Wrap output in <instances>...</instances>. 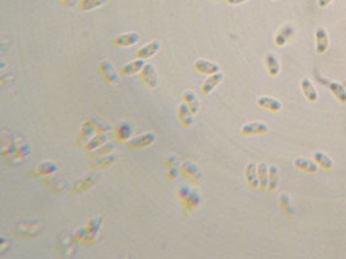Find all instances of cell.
Here are the masks:
<instances>
[{
    "mask_svg": "<svg viewBox=\"0 0 346 259\" xmlns=\"http://www.w3.org/2000/svg\"><path fill=\"white\" fill-rule=\"evenodd\" d=\"M102 222H103V219H102V216H94V218L90 219L89 221H87L86 226H87V235L86 237H85L84 240L81 241L82 244H90V243H95L96 242V240L98 239V234H99V230H101L102 227Z\"/></svg>",
    "mask_w": 346,
    "mask_h": 259,
    "instance_id": "5",
    "label": "cell"
},
{
    "mask_svg": "<svg viewBox=\"0 0 346 259\" xmlns=\"http://www.w3.org/2000/svg\"><path fill=\"white\" fill-rule=\"evenodd\" d=\"M201 204V194L196 188H192L191 193H189L188 197L182 202V205H183V213L184 216H188L189 214L193 210H196V209L200 206Z\"/></svg>",
    "mask_w": 346,
    "mask_h": 259,
    "instance_id": "7",
    "label": "cell"
},
{
    "mask_svg": "<svg viewBox=\"0 0 346 259\" xmlns=\"http://www.w3.org/2000/svg\"><path fill=\"white\" fill-rule=\"evenodd\" d=\"M264 63L270 76H278L279 73H280V64H279L278 58L272 53H268L267 56H265Z\"/></svg>",
    "mask_w": 346,
    "mask_h": 259,
    "instance_id": "29",
    "label": "cell"
},
{
    "mask_svg": "<svg viewBox=\"0 0 346 259\" xmlns=\"http://www.w3.org/2000/svg\"><path fill=\"white\" fill-rule=\"evenodd\" d=\"M225 79V74L222 72L215 73V74L209 75V77L204 81L203 86H201V93L203 95H209L216 89L219 84H221Z\"/></svg>",
    "mask_w": 346,
    "mask_h": 259,
    "instance_id": "11",
    "label": "cell"
},
{
    "mask_svg": "<svg viewBox=\"0 0 346 259\" xmlns=\"http://www.w3.org/2000/svg\"><path fill=\"white\" fill-rule=\"evenodd\" d=\"M194 68L198 73L204 75H212L220 72V65L214 62H209L205 59H198L194 63Z\"/></svg>",
    "mask_w": 346,
    "mask_h": 259,
    "instance_id": "15",
    "label": "cell"
},
{
    "mask_svg": "<svg viewBox=\"0 0 346 259\" xmlns=\"http://www.w3.org/2000/svg\"><path fill=\"white\" fill-rule=\"evenodd\" d=\"M145 64V59H139V58H137L136 60H133V62L125 64L124 67L120 69V75H123V76H132V75L137 74V73L141 72V69H143Z\"/></svg>",
    "mask_w": 346,
    "mask_h": 259,
    "instance_id": "24",
    "label": "cell"
},
{
    "mask_svg": "<svg viewBox=\"0 0 346 259\" xmlns=\"http://www.w3.org/2000/svg\"><path fill=\"white\" fill-rule=\"evenodd\" d=\"M90 121L92 122V124L95 126V129H96V133H105V131H110L111 127L108 126L107 123H105L101 119L96 118V117H87Z\"/></svg>",
    "mask_w": 346,
    "mask_h": 259,
    "instance_id": "36",
    "label": "cell"
},
{
    "mask_svg": "<svg viewBox=\"0 0 346 259\" xmlns=\"http://www.w3.org/2000/svg\"><path fill=\"white\" fill-rule=\"evenodd\" d=\"M258 178H259V188L263 192H265L268 189V183H269V168L264 162L258 165Z\"/></svg>",
    "mask_w": 346,
    "mask_h": 259,
    "instance_id": "30",
    "label": "cell"
},
{
    "mask_svg": "<svg viewBox=\"0 0 346 259\" xmlns=\"http://www.w3.org/2000/svg\"><path fill=\"white\" fill-rule=\"evenodd\" d=\"M269 131V127L264 122H250L241 128V134L245 136L263 135Z\"/></svg>",
    "mask_w": 346,
    "mask_h": 259,
    "instance_id": "8",
    "label": "cell"
},
{
    "mask_svg": "<svg viewBox=\"0 0 346 259\" xmlns=\"http://www.w3.org/2000/svg\"><path fill=\"white\" fill-rule=\"evenodd\" d=\"M87 232H89V231H87V226H86V225L81 226V227H79V228H77V231H75L74 239L77 240V241L81 242L82 240H84L85 237H86Z\"/></svg>",
    "mask_w": 346,
    "mask_h": 259,
    "instance_id": "37",
    "label": "cell"
},
{
    "mask_svg": "<svg viewBox=\"0 0 346 259\" xmlns=\"http://www.w3.org/2000/svg\"><path fill=\"white\" fill-rule=\"evenodd\" d=\"M257 105L260 108H263V110L271 111V112H279L283 108V103L274 97H270V96H262V97H259L257 101Z\"/></svg>",
    "mask_w": 346,
    "mask_h": 259,
    "instance_id": "21",
    "label": "cell"
},
{
    "mask_svg": "<svg viewBox=\"0 0 346 259\" xmlns=\"http://www.w3.org/2000/svg\"><path fill=\"white\" fill-rule=\"evenodd\" d=\"M293 164H295L296 168L302 172H306V173H316L318 171V165L316 162L310 161V160L298 157V159L295 160Z\"/></svg>",
    "mask_w": 346,
    "mask_h": 259,
    "instance_id": "28",
    "label": "cell"
},
{
    "mask_svg": "<svg viewBox=\"0 0 346 259\" xmlns=\"http://www.w3.org/2000/svg\"><path fill=\"white\" fill-rule=\"evenodd\" d=\"M140 41V35L137 32H128L113 38V44L117 47H132Z\"/></svg>",
    "mask_w": 346,
    "mask_h": 259,
    "instance_id": "13",
    "label": "cell"
},
{
    "mask_svg": "<svg viewBox=\"0 0 346 259\" xmlns=\"http://www.w3.org/2000/svg\"><path fill=\"white\" fill-rule=\"evenodd\" d=\"M182 98H183V102L188 106L191 112L195 116L196 113L199 112V108H200V102L196 97V93L193 90H186L182 95Z\"/></svg>",
    "mask_w": 346,
    "mask_h": 259,
    "instance_id": "25",
    "label": "cell"
},
{
    "mask_svg": "<svg viewBox=\"0 0 346 259\" xmlns=\"http://www.w3.org/2000/svg\"><path fill=\"white\" fill-rule=\"evenodd\" d=\"M318 81L321 82L322 85H326L327 88L331 91V93H333L341 103H346V89L344 88L340 82L329 81V80L323 79V77H318Z\"/></svg>",
    "mask_w": 346,
    "mask_h": 259,
    "instance_id": "10",
    "label": "cell"
},
{
    "mask_svg": "<svg viewBox=\"0 0 346 259\" xmlns=\"http://www.w3.org/2000/svg\"><path fill=\"white\" fill-rule=\"evenodd\" d=\"M133 134V128L130 124L128 123H122L119 126L115 127V135L118 140L120 141H128L130 139Z\"/></svg>",
    "mask_w": 346,
    "mask_h": 259,
    "instance_id": "32",
    "label": "cell"
},
{
    "mask_svg": "<svg viewBox=\"0 0 346 259\" xmlns=\"http://www.w3.org/2000/svg\"><path fill=\"white\" fill-rule=\"evenodd\" d=\"M96 133V129H95V126L92 124V122L90 121L89 118H86L84 121V123L80 127L79 131H77V147H82V145H86L90 141V139L95 135Z\"/></svg>",
    "mask_w": 346,
    "mask_h": 259,
    "instance_id": "6",
    "label": "cell"
},
{
    "mask_svg": "<svg viewBox=\"0 0 346 259\" xmlns=\"http://www.w3.org/2000/svg\"><path fill=\"white\" fill-rule=\"evenodd\" d=\"M165 168H166V176H167L168 181H176L178 177L179 172H181V165H179L178 160L174 155H170L165 159Z\"/></svg>",
    "mask_w": 346,
    "mask_h": 259,
    "instance_id": "9",
    "label": "cell"
},
{
    "mask_svg": "<svg viewBox=\"0 0 346 259\" xmlns=\"http://www.w3.org/2000/svg\"><path fill=\"white\" fill-rule=\"evenodd\" d=\"M96 183V176L91 175V176H85L84 178H81L80 181H77L72 188V194H80V193H85L86 190H89L92 185Z\"/></svg>",
    "mask_w": 346,
    "mask_h": 259,
    "instance_id": "19",
    "label": "cell"
},
{
    "mask_svg": "<svg viewBox=\"0 0 346 259\" xmlns=\"http://www.w3.org/2000/svg\"><path fill=\"white\" fill-rule=\"evenodd\" d=\"M293 34H295V27H293V25L286 23V25H284L283 27L280 28V31L275 36V44L278 47L285 46L286 42L293 36Z\"/></svg>",
    "mask_w": 346,
    "mask_h": 259,
    "instance_id": "18",
    "label": "cell"
},
{
    "mask_svg": "<svg viewBox=\"0 0 346 259\" xmlns=\"http://www.w3.org/2000/svg\"><path fill=\"white\" fill-rule=\"evenodd\" d=\"M115 141L110 140L107 141V143L103 144V145H101L99 148H97V149L87 152V156H89L90 159H98V157H103L112 154V152L115 151Z\"/></svg>",
    "mask_w": 346,
    "mask_h": 259,
    "instance_id": "22",
    "label": "cell"
},
{
    "mask_svg": "<svg viewBox=\"0 0 346 259\" xmlns=\"http://www.w3.org/2000/svg\"><path fill=\"white\" fill-rule=\"evenodd\" d=\"M333 0H318V6L319 8H327Z\"/></svg>",
    "mask_w": 346,
    "mask_h": 259,
    "instance_id": "41",
    "label": "cell"
},
{
    "mask_svg": "<svg viewBox=\"0 0 346 259\" xmlns=\"http://www.w3.org/2000/svg\"><path fill=\"white\" fill-rule=\"evenodd\" d=\"M279 185V169L276 166L269 167V183H268V190L270 193L275 192Z\"/></svg>",
    "mask_w": 346,
    "mask_h": 259,
    "instance_id": "35",
    "label": "cell"
},
{
    "mask_svg": "<svg viewBox=\"0 0 346 259\" xmlns=\"http://www.w3.org/2000/svg\"><path fill=\"white\" fill-rule=\"evenodd\" d=\"M246 182L252 190H257L259 187V178H258V166L254 162H250L246 166Z\"/></svg>",
    "mask_w": 346,
    "mask_h": 259,
    "instance_id": "14",
    "label": "cell"
},
{
    "mask_svg": "<svg viewBox=\"0 0 346 259\" xmlns=\"http://www.w3.org/2000/svg\"><path fill=\"white\" fill-rule=\"evenodd\" d=\"M247 0H227V3L230 4V5H239V4H243L246 3Z\"/></svg>",
    "mask_w": 346,
    "mask_h": 259,
    "instance_id": "42",
    "label": "cell"
},
{
    "mask_svg": "<svg viewBox=\"0 0 346 259\" xmlns=\"http://www.w3.org/2000/svg\"><path fill=\"white\" fill-rule=\"evenodd\" d=\"M98 74L102 80L108 85H115L119 81V75L115 72L112 62L108 59H103L98 63Z\"/></svg>",
    "mask_w": 346,
    "mask_h": 259,
    "instance_id": "3",
    "label": "cell"
},
{
    "mask_svg": "<svg viewBox=\"0 0 346 259\" xmlns=\"http://www.w3.org/2000/svg\"><path fill=\"white\" fill-rule=\"evenodd\" d=\"M181 173L186 176L188 180H191L194 185H199L203 181L204 173L199 165H196L191 160H184L181 164Z\"/></svg>",
    "mask_w": 346,
    "mask_h": 259,
    "instance_id": "2",
    "label": "cell"
},
{
    "mask_svg": "<svg viewBox=\"0 0 346 259\" xmlns=\"http://www.w3.org/2000/svg\"><path fill=\"white\" fill-rule=\"evenodd\" d=\"M177 114H178L179 123H181L184 128H191L194 124V114L191 112L188 106L184 102L178 106V112H177Z\"/></svg>",
    "mask_w": 346,
    "mask_h": 259,
    "instance_id": "20",
    "label": "cell"
},
{
    "mask_svg": "<svg viewBox=\"0 0 346 259\" xmlns=\"http://www.w3.org/2000/svg\"><path fill=\"white\" fill-rule=\"evenodd\" d=\"M118 155L112 152V154L107 155V156L98 157V159H92L90 162V168L91 169H107L112 167L113 165L117 162Z\"/></svg>",
    "mask_w": 346,
    "mask_h": 259,
    "instance_id": "12",
    "label": "cell"
},
{
    "mask_svg": "<svg viewBox=\"0 0 346 259\" xmlns=\"http://www.w3.org/2000/svg\"><path fill=\"white\" fill-rule=\"evenodd\" d=\"M301 89L303 91V95L307 98L309 102H317L318 100V93H317L316 89H314L313 84L307 77H303L302 81H301Z\"/></svg>",
    "mask_w": 346,
    "mask_h": 259,
    "instance_id": "27",
    "label": "cell"
},
{
    "mask_svg": "<svg viewBox=\"0 0 346 259\" xmlns=\"http://www.w3.org/2000/svg\"><path fill=\"white\" fill-rule=\"evenodd\" d=\"M111 138H112V134H111L110 131H105V133L95 134V135L92 136L91 139H90L89 143H87L86 145H85V150H86L87 152L92 151V150L97 149V148H99L101 145H103L105 143L110 141Z\"/></svg>",
    "mask_w": 346,
    "mask_h": 259,
    "instance_id": "16",
    "label": "cell"
},
{
    "mask_svg": "<svg viewBox=\"0 0 346 259\" xmlns=\"http://www.w3.org/2000/svg\"><path fill=\"white\" fill-rule=\"evenodd\" d=\"M161 48V43L158 41H153L150 43L145 44L144 47H141L139 51L136 52V58L139 59H149L151 56H154L155 54L158 53Z\"/></svg>",
    "mask_w": 346,
    "mask_h": 259,
    "instance_id": "17",
    "label": "cell"
},
{
    "mask_svg": "<svg viewBox=\"0 0 346 259\" xmlns=\"http://www.w3.org/2000/svg\"><path fill=\"white\" fill-rule=\"evenodd\" d=\"M107 3V0H80L79 3V10L80 11H91L94 9L101 8Z\"/></svg>",
    "mask_w": 346,
    "mask_h": 259,
    "instance_id": "34",
    "label": "cell"
},
{
    "mask_svg": "<svg viewBox=\"0 0 346 259\" xmlns=\"http://www.w3.org/2000/svg\"><path fill=\"white\" fill-rule=\"evenodd\" d=\"M316 39H317V53L323 54L326 53L327 49L329 47V37L327 30H324L323 27H318L316 31Z\"/></svg>",
    "mask_w": 346,
    "mask_h": 259,
    "instance_id": "23",
    "label": "cell"
},
{
    "mask_svg": "<svg viewBox=\"0 0 346 259\" xmlns=\"http://www.w3.org/2000/svg\"><path fill=\"white\" fill-rule=\"evenodd\" d=\"M58 1L65 8H72L75 5V0H58Z\"/></svg>",
    "mask_w": 346,
    "mask_h": 259,
    "instance_id": "40",
    "label": "cell"
},
{
    "mask_svg": "<svg viewBox=\"0 0 346 259\" xmlns=\"http://www.w3.org/2000/svg\"><path fill=\"white\" fill-rule=\"evenodd\" d=\"M139 77H140V82L144 88L154 90L158 86V76L157 72H156L155 67L151 63H146L141 72L139 73Z\"/></svg>",
    "mask_w": 346,
    "mask_h": 259,
    "instance_id": "1",
    "label": "cell"
},
{
    "mask_svg": "<svg viewBox=\"0 0 346 259\" xmlns=\"http://www.w3.org/2000/svg\"><path fill=\"white\" fill-rule=\"evenodd\" d=\"M314 160H316V164L323 169H326V171H330L334 166L333 160H331L328 155L322 151L314 152Z\"/></svg>",
    "mask_w": 346,
    "mask_h": 259,
    "instance_id": "33",
    "label": "cell"
},
{
    "mask_svg": "<svg viewBox=\"0 0 346 259\" xmlns=\"http://www.w3.org/2000/svg\"><path fill=\"white\" fill-rule=\"evenodd\" d=\"M156 140V133L155 131H146V133L137 135L135 138L129 139L127 141V147L132 150H140L149 148L153 145Z\"/></svg>",
    "mask_w": 346,
    "mask_h": 259,
    "instance_id": "4",
    "label": "cell"
},
{
    "mask_svg": "<svg viewBox=\"0 0 346 259\" xmlns=\"http://www.w3.org/2000/svg\"><path fill=\"white\" fill-rule=\"evenodd\" d=\"M57 171H58V165L54 161L47 160V161H42L37 165L35 173L37 176H52Z\"/></svg>",
    "mask_w": 346,
    "mask_h": 259,
    "instance_id": "26",
    "label": "cell"
},
{
    "mask_svg": "<svg viewBox=\"0 0 346 259\" xmlns=\"http://www.w3.org/2000/svg\"><path fill=\"white\" fill-rule=\"evenodd\" d=\"M279 205H280L281 211H283V214L286 216V218L288 219L293 218L295 211H293L292 205H291V200H290V197H288V194H286V193L280 194V198H279Z\"/></svg>",
    "mask_w": 346,
    "mask_h": 259,
    "instance_id": "31",
    "label": "cell"
},
{
    "mask_svg": "<svg viewBox=\"0 0 346 259\" xmlns=\"http://www.w3.org/2000/svg\"><path fill=\"white\" fill-rule=\"evenodd\" d=\"M191 190H192V188L188 187V185H182V187L178 189V192H177V195H178V199L181 200V202H183V200L186 199V198L189 195Z\"/></svg>",
    "mask_w": 346,
    "mask_h": 259,
    "instance_id": "38",
    "label": "cell"
},
{
    "mask_svg": "<svg viewBox=\"0 0 346 259\" xmlns=\"http://www.w3.org/2000/svg\"><path fill=\"white\" fill-rule=\"evenodd\" d=\"M30 151L31 150H30V147H28V145H22V147L18 148V154L22 157L30 154Z\"/></svg>",
    "mask_w": 346,
    "mask_h": 259,
    "instance_id": "39",
    "label": "cell"
}]
</instances>
